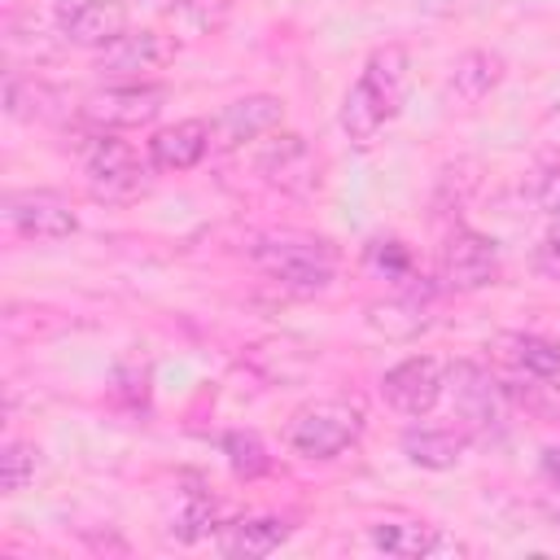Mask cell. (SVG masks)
<instances>
[{"instance_id":"cell-1","label":"cell","mask_w":560,"mask_h":560,"mask_svg":"<svg viewBox=\"0 0 560 560\" xmlns=\"http://www.w3.org/2000/svg\"><path fill=\"white\" fill-rule=\"evenodd\" d=\"M254 262L289 293H324L337 280V249L319 236L280 232L254 249Z\"/></svg>"},{"instance_id":"cell-2","label":"cell","mask_w":560,"mask_h":560,"mask_svg":"<svg viewBox=\"0 0 560 560\" xmlns=\"http://www.w3.org/2000/svg\"><path fill=\"white\" fill-rule=\"evenodd\" d=\"M363 407L354 398H319L293 411L289 420V446L302 459L328 464L337 455H346L359 438H363Z\"/></svg>"},{"instance_id":"cell-3","label":"cell","mask_w":560,"mask_h":560,"mask_svg":"<svg viewBox=\"0 0 560 560\" xmlns=\"http://www.w3.org/2000/svg\"><path fill=\"white\" fill-rule=\"evenodd\" d=\"M149 166L140 158V149L114 131H96L92 144L83 149V175H88V188L92 197L101 201H131L149 188Z\"/></svg>"},{"instance_id":"cell-4","label":"cell","mask_w":560,"mask_h":560,"mask_svg":"<svg viewBox=\"0 0 560 560\" xmlns=\"http://www.w3.org/2000/svg\"><path fill=\"white\" fill-rule=\"evenodd\" d=\"M166 105V88L162 83H144V79H118L109 88H96L83 96L79 114L83 122H92L96 131H131L144 127L162 114Z\"/></svg>"},{"instance_id":"cell-5","label":"cell","mask_w":560,"mask_h":560,"mask_svg":"<svg viewBox=\"0 0 560 560\" xmlns=\"http://www.w3.org/2000/svg\"><path fill=\"white\" fill-rule=\"evenodd\" d=\"M442 394H446V368L433 354H411L381 376L385 407H394L398 416H411V420L429 416L442 402Z\"/></svg>"},{"instance_id":"cell-6","label":"cell","mask_w":560,"mask_h":560,"mask_svg":"<svg viewBox=\"0 0 560 560\" xmlns=\"http://www.w3.org/2000/svg\"><path fill=\"white\" fill-rule=\"evenodd\" d=\"M52 22L74 48H96V52L131 31L122 0H52Z\"/></svg>"},{"instance_id":"cell-7","label":"cell","mask_w":560,"mask_h":560,"mask_svg":"<svg viewBox=\"0 0 560 560\" xmlns=\"http://www.w3.org/2000/svg\"><path fill=\"white\" fill-rule=\"evenodd\" d=\"M179 52V39L166 35V31H153V26H140V31H127L122 39H114L109 48L96 52V70L105 79H144L153 70H166Z\"/></svg>"},{"instance_id":"cell-8","label":"cell","mask_w":560,"mask_h":560,"mask_svg":"<svg viewBox=\"0 0 560 560\" xmlns=\"http://www.w3.org/2000/svg\"><path fill=\"white\" fill-rule=\"evenodd\" d=\"M280 122H284V101L271 96V92H254V96L228 101L210 118V149H219V153L241 149V144L258 140V136L280 131Z\"/></svg>"},{"instance_id":"cell-9","label":"cell","mask_w":560,"mask_h":560,"mask_svg":"<svg viewBox=\"0 0 560 560\" xmlns=\"http://www.w3.org/2000/svg\"><path fill=\"white\" fill-rule=\"evenodd\" d=\"M4 223L26 241H66L79 232V214L70 210V201H61L57 192H44V188L9 192Z\"/></svg>"},{"instance_id":"cell-10","label":"cell","mask_w":560,"mask_h":560,"mask_svg":"<svg viewBox=\"0 0 560 560\" xmlns=\"http://www.w3.org/2000/svg\"><path fill=\"white\" fill-rule=\"evenodd\" d=\"M442 280L455 293H472L499 280V245L472 228H455L442 245Z\"/></svg>"},{"instance_id":"cell-11","label":"cell","mask_w":560,"mask_h":560,"mask_svg":"<svg viewBox=\"0 0 560 560\" xmlns=\"http://www.w3.org/2000/svg\"><path fill=\"white\" fill-rule=\"evenodd\" d=\"M254 171H258L271 188H280V192H311V188L319 184V158H315V149L306 144V136H298V131H276V136L262 144Z\"/></svg>"},{"instance_id":"cell-12","label":"cell","mask_w":560,"mask_h":560,"mask_svg":"<svg viewBox=\"0 0 560 560\" xmlns=\"http://www.w3.org/2000/svg\"><path fill=\"white\" fill-rule=\"evenodd\" d=\"M446 389L455 398V411L472 424V429H490L499 420V407H503V381H494L486 368L459 359L446 368Z\"/></svg>"},{"instance_id":"cell-13","label":"cell","mask_w":560,"mask_h":560,"mask_svg":"<svg viewBox=\"0 0 560 560\" xmlns=\"http://www.w3.org/2000/svg\"><path fill=\"white\" fill-rule=\"evenodd\" d=\"M368 538H372V547L376 551H385V556H442V551H451V556H464L468 547L464 542H455V538H446L438 525H429V521H376L372 529H368Z\"/></svg>"},{"instance_id":"cell-14","label":"cell","mask_w":560,"mask_h":560,"mask_svg":"<svg viewBox=\"0 0 560 560\" xmlns=\"http://www.w3.org/2000/svg\"><path fill=\"white\" fill-rule=\"evenodd\" d=\"M359 83L372 92V101L394 118L407 101V83H411V61H407V48L402 44H385L376 48L368 61H363V74Z\"/></svg>"},{"instance_id":"cell-15","label":"cell","mask_w":560,"mask_h":560,"mask_svg":"<svg viewBox=\"0 0 560 560\" xmlns=\"http://www.w3.org/2000/svg\"><path fill=\"white\" fill-rule=\"evenodd\" d=\"M206 153H210V122L206 118H184L175 127H162L149 140L153 171H192Z\"/></svg>"},{"instance_id":"cell-16","label":"cell","mask_w":560,"mask_h":560,"mask_svg":"<svg viewBox=\"0 0 560 560\" xmlns=\"http://www.w3.org/2000/svg\"><path fill=\"white\" fill-rule=\"evenodd\" d=\"M289 534H293V525L284 516H245V521H232L219 529V551L258 560V556L280 551L289 542Z\"/></svg>"},{"instance_id":"cell-17","label":"cell","mask_w":560,"mask_h":560,"mask_svg":"<svg viewBox=\"0 0 560 560\" xmlns=\"http://www.w3.org/2000/svg\"><path fill=\"white\" fill-rule=\"evenodd\" d=\"M503 74H508V61H503L499 52H490V48H468V52L455 61V70H451V96H455L459 105H477V101H486V96L503 83Z\"/></svg>"},{"instance_id":"cell-18","label":"cell","mask_w":560,"mask_h":560,"mask_svg":"<svg viewBox=\"0 0 560 560\" xmlns=\"http://www.w3.org/2000/svg\"><path fill=\"white\" fill-rule=\"evenodd\" d=\"M468 429H407L402 433V455L416 464V468H455L464 455H468Z\"/></svg>"},{"instance_id":"cell-19","label":"cell","mask_w":560,"mask_h":560,"mask_svg":"<svg viewBox=\"0 0 560 560\" xmlns=\"http://www.w3.org/2000/svg\"><path fill=\"white\" fill-rule=\"evenodd\" d=\"M368 328H376L389 341H411L429 328V306H424L420 293H398V298L372 302L368 306Z\"/></svg>"},{"instance_id":"cell-20","label":"cell","mask_w":560,"mask_h":560,"mask_svg":"<svg viewBox=\"0 0 560 560\" xmlns=\"http://www.w3.org/2000/svg\"><path fill=\"white\" fill-rule=\"evenodd\" d=\"M499 350L525 376H560V341H551V337H538V332H503L499 337Z\"/></svg>"},{"instance_id":"cell-21","label":"cell","mask_w":560,"mask_h":560,"mask_svg":"<svg viewBox=\"0 0 560 560\" xmlns=\"http://www.w3.org/2000/svg\"><path fill=\"white\" fill-rule=\"evenodd\" d=\"M385 122H389V114L372 101V92H368L363 83H354V88L346 92V101H341V131H346L359 149H368V144L381 136Z\"/></svg>"},{"instance_id":"cell-22","label":"cell","mask_w":560,"mask_h":560,"mask_svg":"<svg viewBox=\"0 0 560 560\" xmlns=\"http://www.w3.org/2000/svg\"><path fill=\"white\" fill-rule=\"evenodd\" d=\"M503 394L529 411L538 424H556L560 429V385H551V376H529V381H503Z\"/></svg>"},{"instance_id":"cell-23","label":"cell","mask_w":560,"mask_h":560,"mask_svg":"<svg viewBox=\"0 0 560 560\" xmlns=\"http://www.w3.org/2000/svg\"><path fill=\"white\" fill-rule=\"evenodd\" d=\"M52 101H57V92L48 83H39L35 74H9V83H4V109L13 118H26V122L48 118Z\"/></svg>"},{"instance_id":"cell-24","label":"cell","mask_w":560,"mask_h":560,"mask_svg":"<svg viewBox=\"0 0 560 560\" xmlns=\"http://www.w3.org/2000/svg\"><path fill=\"white\" fill-rule=\"evenodd\" d=\"M223 455H228V468L241 477V481H254L271 468V455L262 446V438L254 429H232L223 433Z\"/></svg>"},{"instance_id":"cell-25","label":"cell","mask_w":560,"mask_h":560,"mask_svg":"<svg viewBox=\"0 0 560 560\" xmlns=\"http://www.w3.org/2000/svg\"><path fill=\"white\" fill-rule=\"evenodd\" d=\"M166 13L184 39H197V35H210L228 22V0H175Z\"/></svg>"},{"instance_id":"cell-26","label":"cell","mask_w":560,"mask_h":560,"mask_svg":"<svg viewBox=\"0 0 560 560\" xmlns=\"http://www.w3.org/2000/svg\"><path fill=\"white\" fill-rule=\"evenodd\" d=\"M214 529H223V525H219V499H210V494L192 490V494H188V503L179 508V516H175L171 534H175L179 542H197V538H206V534H214Z\"/></svg>"},{"instance_id":"cell-27","label":"cell","mask_w":560,"mask_h":560,"mask_svg":"<svg viewBox=\"0 0 560 560\" xmlns=\"http://www.w3.org/2000/svg\"><path fill=\"white\" fill-rule=\"evenodd\" d=\"M363 258H368V267H376L385 280H398V284L416 280V271H411V249H407L402 241H394V236H389V241H385V236L368 241Z\"/></svg>"},{"instance_id":"cell-28","label":"cell","mask_w":560,"mask_h":560,"mask_svg":"<svg viewBox=\"0 0 560 560\" xmlns=\"http://www.w3.org/2000/svg\"><path fill=\"white\" fill-rule=\"evenodd\" d=\"M35 464H39V451L31 442H9L0 451V490L4 494H18L35 481Z\"/></svg>"},{"instance_id":"cell-29","label":"cell","mask_w":560,"mask_h":560,"mask_svg":"<svg viewBox=\"0 0 560 560\" xmlns=\"http://www.w3.org/2000/svg\"><path fill=\"white\" fill-rule=\"evenodd\" d=\"M114 398L127 407H144L149 402V363L127 359L114 368Z\"/></svg>"},{"instance_id":"cell-30","label":"cell","mask_w":560,"mask_h":560,"mask_svg":"<svg viewBox=\"0 0 560 560\" xmlns=\"http://www.w3.org/2000/svg\"><path fill=\"white\" fill-rule=\"evenodd\" d=\"M534 267L547 276V280H560V245H538V254H534Z\"/></svg>"},{"instance_id":"cell-31","label":"cell","mask_w":560,"mask_h":560,"mask_svg":"<svg viewBox=\"0 0 560 560\" xmlns=\"http://www.w3.org/2000/svg\"><path fill=\"white\" fill-rule=\"evenodd\" d=\"M542 477H547L551 486H560V446H547V451H542Z\"/></svg>"},{"instance_id":"cell-32","label":"cell","mask_w":560,"mask_h":560,"mask_svg":"<svg viewBox=\"0 0 560 560\" xmlns=\"http://www.w3.org/2000/svg\"><path fill=\"white\" fill-rule=\"evenodd\" d=\"M547 245H560V206L551 210V223H547Z\"/></svg>"}]
</instances>
